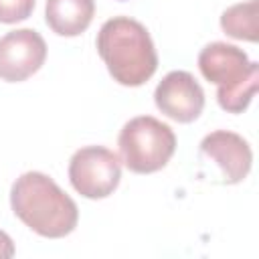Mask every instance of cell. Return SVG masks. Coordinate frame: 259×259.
I'll list each match as a JSON object with an SVG mask.
<instances>
[{
	"mask_svg": "<svg viewBox=\"0 0 259 259\" xmlns=\"http://www.w3.org/2000/svg\"><path fill=\"white\" fill-rule=\"evenodd\" d=\"M12 212L36 235L61 239L75 231L79 208L75 200L47 174L24 172L10 190Z\"/></svg>",
	"mask_w": 259,
	"mask_h": 259,
	"instance_id": "obj_1",
	"label": "cell"
},
{
	"mask_svg": "<svg viewBox=\"0 0 259 259\" xmlns=\"http://www.w3.org/2000/svg\"><path fill=\"white\" fill-rule=\"evenodd\" d=\"M97 53L113 81L125 87L144 85L158 69V55L146 26L130 16L105 20L97 32Z\"/></svg>",
	"mask_w": 259,
	"mask_h": 259,
	"instance_id": "obj_2",
	"label": "cell"
},
{
	"mask_svg": "<svg viewBox=\"0 0 259 259\" xmlns=\"http://www.w3.org/2000/svg\"><path fill=\"white\" fill-rule=\"evenodd\" d=\"M202 77L217 85V101L229 113H241L249 107L259 81V65L249 61L247 53L235 45L210 42L198 55Z\"/></svg>",
	"mask_w": 259,
	"mask_h": 259,
	"instance_id": "obj_3",
	"label": "cell"
},
{
	"mask_svg": "<svg viewBox=\"0 0 259 259\" xmlns=\"http://www.w3.org/2000/svg\"><path fill=\"white\" fill-rule=\"evenodd\" d=\"M117 146L130 172L152 174L170 162L176 150V136L168 123L152 115H138L121 127Z\"/></svg>",
	"mask_w": 259,
	"mask_h": 259,
	"instance_id": "obj_4",
	"label": "cell"
},
{
	"mask_svg": "<svg viewBox=\"0 0 259 259\" xmlns=\"http://www.w3.org/2000/svg\"><path fill=\"white\" fill-rule=\"evenodd\" d=\"M121 178L119 156L103 146H85L71 156L69 180L71 186L85 198L109 196Z\"/></svg>",
	"mask_w": 259,
	"mask_h": 259,
	"instance_id": "obj_5",
	"label": "cell"
},
{
	"mask_svg": "<svg viewBox=\"0 0 259 259\" xmlns=\"http://www.w3.org/2000/svg\"><path fill=\"white\" fill-rule=\"evenodd\" d=\"M47 59V42L32 28H18L0 38V79L18 83L34 75Z\"/></svg>",
	"mask_w": 259,
	"mask_h": 259,
	"instance_id": "obj_6",
	"label": "cell"
},
{
	"mask_svg": "<svg viewBox=\"0 0 259 259\" xmlns=\"http://www.w3.org/2000/svg\"><path fill=\"white\" fill-rule=\"evenodd\" d=\"M156 107L178 123L194 121L204 109V91L188 71H170L154 91Z\"/></svg>",
	"mask_w": 259,
	"mask_h": 259,
	"instance_id": "obj_7",
	"label": "cell"
},
{
	"mask_svg": "<svg viewBox=\"0 0 259 259\" xmlns=\"http://www.w3.org/2000/svg\"><path fill=\"white\" fill-rule=\"evenodd\" d=\"M200 156L217 164L227 184L243 182L253 164V152L247 140L227 130H217L204 136L200 142Z\"/></svg>",
	"mask_w": 259,
	"mask_h": 259,
	"instance_id": "obj_8",
	"label": "cell"
},
{
	"mask_svg": "<svg viewBox=\"0 0 259 259\" xmlns=\"http://www.w3.org/2000/svg\"><path fill=\"white\" fill-rule=\"evenodd\" d=\"M95 14L93 0H47L45 18L59 36H79L87 30Z\"/></svg>",
	"mask_w": 259,
	"mask_h": 259,
	"instance_id": "obj_9",
	"label": "cell"
},
{
	"mask_svg": "<svg viewBox=\"0 0 259 259\" xmlns=\"http://www.w3.org/2000/svg\"><path fill=\"white\" fill-rule=\"evenodd\" d=\"M257 0H247L241 4L229 6L221 14V28L225 34L239 38V40H249L255 42L259 36V24H257Z\"/></svg>",
	"mask_w": 259,
	"mask_h": 259,
	"instance_id": "obj_10",
	"label": "cell"
},
{
	"mask_svg": "<svg viewBox=\"0 0 259 259\" xmlns=\"http://www.w3.org/2000/svg\"><path fill=\"white\" fill-rule=\"evenodd\" d=\"M34 10V0H0V22L14 24L26 20Z\"/></svg>",
	"mask_w": 259,
	"mask_h": 259,
	"instance_id": "obj_11",
	"label": "cell"
},
{
	"mask_svg": "<svg viewBox=\"0 0 259 259\" xmlns=\"http://www.w3.org/2000/svg\"><path fill=\"white\" fill-rule=\"evenodd\" d=\"M12 255H14V243H12V239L4 231H0V259L12 257Z\"/></svg>",
	"mask_w": 259,
	"mask_h": 259,
	"instance_id": "obj_12",
	"label": "cell"
}]
</instances>
